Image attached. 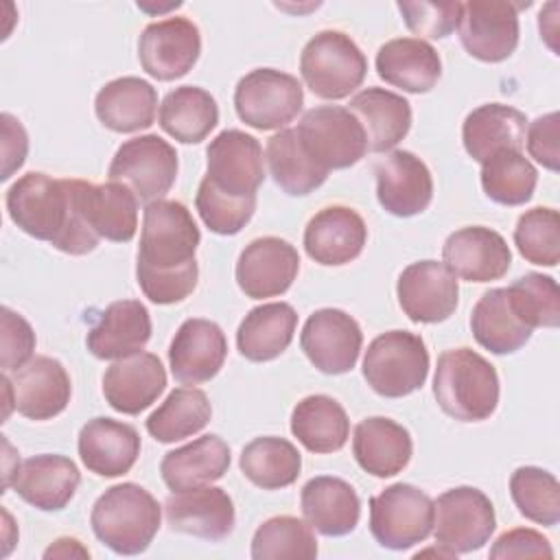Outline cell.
<instances>
[{
  "label": "cell",
  "instance_id": "cell-36",
  "mask_svg": "<svg viewBox=\"0 0 560 560\" xmlns=\"http://www.w3.org/2000/svg\"><path fill=\"white\" fill-rule=\"evenodd\" d=\"M298 313L287 302H267L254 306L236 330L238 352L254 363L278 359L293 341Z\"/></svg>",
  "mask_w": 560,
  "mask_h": 560
},
{
  "label": "cell",
  "instance_id": "cell-54",
  "mask_svg": "<svg viewBox=\"0 0 560 560\" xmlns=\"http://www.w3.org/2000/svg\"><path fill=\"white\" fill-rule=\"evenodd\" d=\"M90 558V551L77 538H57L46 551L44 558Z\"/></svg>",
  "mask_w": 560,
  "mask_h": 560
},
{
  "label": "cell",
  "instance_id": "cell-10",
  "mask_svg": "<svg viewBox=\"0 0 560 560\" xmlns=\"http://www.w3.org/2000/svg\"><path fill=\"white\" fill-rule=\"evenodd\" d=\"M295 131L313 162L328 173L354 166L368 153L361 122L350 109L339 105L308 109Z\"/></svg>",
  "mask_w": 560,
  "mask_h": 560
},
{
  "label": "cell",
  "instance_id": "cell-25",
  "mask_svg": "<svg viewBox=\"0 0 560 560\" xmlns=\"http://www.w3.org/2000/svg\"><path fill=\"white\" fill-rule=\"evenodd\" d=\"M74 195L83 221L98 238L127 243L136 236L138 197L125 184H90L74 179Z\"/></svg>",
  "mask_w": 560,
  "mask_h": 560
},
{
  "label": "cell",
  "instance_id": "cell-14",
  "mask_svg": "<svg viewBox=\"0 0 560 560\" xmlns=\"http://www.w3.org/2000/svg\"><path fill=\"white\" fill-rule=\"evenodd\" d=\"M201 55V33L188 18H166L144 26L138 39L142 70L158 81H175L192 70Z\"/></svg>",
  "mask_w": 560,
  "mask_h": 560
},
{
  "label": "cell",
  "instance_id": "cell-2",
  "mask_svg": "<svg viewBox=\"0 0 560 560\" xmlns=\"http://www.w3.org/2000/svg\"><path fill=\"white\" fill-rule=\"evenodd\" d=\"M4 201L11 221L22 232L48 241L63 254H90L101 241L81 217L74 179H55L33 171L9 186Z\"/></svg>",
  "mask_w": 560,
  "mask_h": 560
},
{
  "label": "cell",
  "instance_id": "cell-20",
  "mask_svg": "<svg viewBox=\"0 0 560 560\" xmlns=\"http://www.w3.org/2000/svg\"><path fill=\"white\" fill-rule=\"evenodd\" d=\"M228 357V339L219 324L190 317L182 322L168 346V365L175 381L199 385L214 378Z\"/></svg>",
  "mask_w": 560,
  "mask_h": 560
},
{
  "label": "cell",
  "instance_id": "cell-47",
  "mask_svg": "<svg viewBox=\"0 0 560 560\" xmlns=\"http://www.w3.org/2000/svg\"><path fill=\"white\" fill-rule=\"evenodd\" d=\"M518 254L540 267H556L560 260V214L553 208L525 210L514 228Z\"/></svg>",
  "mask_w": 560,
  "mask_h": 560
},
{
  "label": "cell",
  "instance_id": "cell-48",
  "mask_svg": "<svg viewBox=\"0 0 560 560\" xmlns=\"http://www.w3.org/2000/svg\"><path fill=\"white\" fill-rule=\"evenodd\" d=\"M197 212L206 228L214 234L221 236H232L238 234L249 219L254 217L256 210V197L249 199H234L228 195L217 192L206 179H201L195 197Z\"/></svg>",
  "mask_w": 560,
  "mask_h": 560
},
{
  "label": "cell",
  "instance_id": "cell-21",
  "mask_svg": "<svg viewBox=\"0 0 560 560\" xmlns=\"http://www.w3.org/2000/svg\"><path fill=\"white\" fill-rule=\"evenodd\" d=\"M164 516L173 532L210 542L228 538L236 523L232 497L217 486L173 492L164 503Z\"/></svg>",
  "mask_w": 560,
  "mask_h": 560
},
{
  "label": "cell",
  "instance_id": "cell-52",
  "mask_svg": "<svg viewBox=\"0 0 560 560\" xmlns=\"http://www.w3.org/2000/svg\"><path fill=\"white\" fill-rule=\"evenodd\" d=\"M490 558L510 560V558H553V549L549 540L529 527H516L510 532H503L492 549Z\"/></svg>",
  "mask_w": 560,
  "mask_h": 560
},
{
  "label": "cell",
  "instance_id": "cell-5",
  "mask_svg": "<svg viewBox=\"0 0 560 560\" xmlns=\"http://www.w3.org/2000/svg\"><path fill=\"white\" fill-rule=\"evenodd\" d=\"M368 59L354 39L341 31L315 33L300 55L306 88L326 101L350 96L365 79Z\"/></svg>",
  "mask_w": 560,
  "mask_h": 560
},
{
  "label": "cell",
  "instance_id": "cell-9",
  "mask_svg": "<svg viewBox=\"0 0 560 560\" xmlns=\"http://www.w3.org/2000/svg\"><path fill=\"white\" fill-rule=\"evenodd\" d=\"M177 151L158 133L125 140L107 168L109 182L125 184L140 201L162 199L177 179Z\"/></svg>",
  "mask_w": 560,
  "mask_h": 560
},
{
  "label": "cell",
  "instance_id": "cell-45",
  "mask_svg": "<svg viewBox=\"0 0 560 560\" xmlns=\"http://www.w3.org/2000/svg\"><path fill=\"white\" fill-rule=\"evenodd\" d=\"M510 494L518 512L538 525L553 527L560 521V483L538 466H521L510 477Z\"/></svg>",
  "mask_w": 560,
  "mask_h": 560
},
{
  "label": "cell",
  "instance_id": "cell-35",
  "mask_svg": "<svg viewBox=\"0 0 560 560\" xmlns=\"http://www.w3.org/2000/svg\"><path fill=\"white\" fill-rule=\"evenodd\" d=\"M230 468V446L219 435H201L160 462V472L168 490L182 492L219 481Z\"/></svg>",
  "mask_w": 560,
  "mask_h": 560
},
{
  "label": "cell",
  "instance_id": "cell-6",
  "mask_svg": "<svg viewBox=\"0 0 560 560\" xmlns=\"http://www.w3.org/2000/svg\"><path fill=\"white\" fill-rule=\"evenodd\" d=\"M427 376L429 350L420 335L387 330L370 341L363 357V378L378 396H409L424 385Z\"/></svg>",
  "mask_w": 560,
  "mask_h": 560
},
{
  "label": "cell",
  "instance_id": "cell-18",
  "mask_svg": "<svg viewBox=\"0 0 560 560\" xmlns=\"http://www.w3.org/2000/svg\"><path fill=\"white\" fill-rule=\"evenodd\" d=\"M300 271L298 249L278 236L254 238L236 260L238 289L252 298H276L289 291Z\"/></svg>",
  "mask_w": 560,
  "mask_h": 560
},
{
  "label": "cell",
  "instance_id": "cell-27",
  "mask_svg": "<svg viewBox=\"0 0 560 560\" xmlns=\"http://www.w3.org/2000/svg\"><path fill=\"white\" fill-rule=\"evenodd\" d=\"M138 431L114 418H92L79 431V457L98 477L127 475L140 455Z\"/></svg>",
  "mask_w": 560,
  "mask_h": 560
},
{
  "label": "cell",
  "instance_id": "cell-12",
  "mask_svg": "<svg viewBox=\"0 0 560 560\" xmlns=\"http://www.w3.org/2000/svg\"><path fill=\"white\" fill-rule=\"evenodd\" d=\"M206 182L221 195L234 199L256 197L265 182V158L260 142L241 129L217 133L206 149Z\"/></svg>",
  "mask_w": 560,
  "mask_h": 560
},
{
  "label": "cell",
  "instance_id": "cell-37",
  "mask_svg": "<svg viewBox=\"0 0 560 560\" xmlns=\"http://www.w3.org/2000/svg\"><path fill=\"white\" fill-rule=\"evenodd\" d=\"M291 433L311 453H337L350 438V420L335 398L313 394L293 407Z\"/></svg>",
  "mask_w": 560,
  "mask_h": 560
},
{
  "label": "cell",
  "instance_id": "cell-44",
  "mask_svg": "<svg viewBox=\"0 0 560 560\" xmlns=\"http://www.w3.org/2000/svg\"><path fill=\"white\" fill-rule=\"evenodd\" d=\"M317 556V538L313 527L295 516H271L252 538L254 560H313Z\"/></svg>",
  "mask_w": 560,
  "mask_h": 560
},
{
  "label": "cell",
  "instance_id": "cell-13",
  "mask_svg": "<svg viewBox=\"0 0 560 560\" xmlns=\"http://www.w3.org/2000/svg\"><path fill=\"white\" fill-rule=\"evenodd\" d=\"M457 33L470 57L486 63L505 61L518 46V4L503 0L464 2Z\"/></svg>",
  "mask_w": 560,
  "mask_h": 560
},
{
  "label": "cell",
  "instance_id": "cell-31",
  "mask_svg": "<svg viewBox=\"0 0 560 560\" xmlns=\"http://www.w3.org/2000/svg\"><path fill=\"white\" fill-rule=\"evenodd\" d=\"M352 453L357 464L374 477L402 472L413 455L409 431L392 418L372 416L354 427Z\"/></svg>",
  "mask_w": 560,
  "mask_h": 560
},
{
  "label": "cell",
  "instance_id": "cell-29",
  "mask_svg": "<svg viewBox=\"0 0 560 560\" xmlns=\"http://www.w3.org/2000/svg\"><path fill=\"white\" fill-rule=\"evenodd\" d=\"M378 77L409 94H424L442 77L438 50L420 37H396L385 42L374 59Z\"/></svg>",
  "mask_w": 560,
  "mask_h": 560
},
{
  "label": "cell",
  "instance_id": "cell-4",
  "mask_svg": "<svg viewBox=\"0 0 560 560\" xmlns=\"http://www.w3.org/2000/svg\"><path fill=\"white\" fill-rule=\"evenodd\" d=\"M162 521L155 497L131 481L107 488L92 505L94 536L118 556H138L149 549Z\"/></svg>",
  "mask_w": 560,
  "mask_h": 560
},
{
  "label": "cell",
  "instance_id": "cell-53",
  "mask_svg": "<svg viewBox=\"0 0 560 560\" xmlns=\"http://www.w3.org/2000/svg\"><path fill=\"white\" fill-rule=\"evenodd\" d=\"M0 122H2V179H9L26 160L28 136L22 122L9 112L0 116Z\"/></svg>",
  "mask_w": 560,
  "mask_h": 560
},
{
  "label": "cell",
  "instance_id": "cell-24",
  "mask_svg": "<svg viewBox=\"0 0 560 560\" xmlns=\"http://www.w3.org/2000/svg\"><path fill=\"white\" fill-rule=\"evenodd\" d=\"M368 241L363 217L348 206H326L311 217L304 230L308 258L324 267L348 265L359 258Z\"/></svg>",
  "mask_w": 560,
  "mask_h": 560
},
{
  "label": "cell",
  "instance_id": "cell-22",
  "mask_svg": "<svg viewBox=\"0 0 560 560\" xmlns=\"http://www.w3.org/2000/svg\"><path fill=\"white\" fill-rule=\"evenodd\" d=\"M166 387V370L151 352L116 359L103 374V396L114 411L138 416L149 409Z\"/></svg>",
  "mask_w": 560,
  "mask_h": 560
},
{
  "label": "cell",
  "instance_id": "cell-23",
  "mask_svg": "<svg viewBox=\"0 0 560 560\" xmlns=\"http://www.w3.org/2000/svg\"><path fill=\"white\" fill-rule=\"evenodd\" d=\"M81 483L77 464L57 453H42L24 459L9 481L20 499L42 512L63 510Z\"/></svg>",
  "mask_w": 560,
  "mask_h": 560
},
{
  "label": "cell",
  "instance_id": "cell-39",
  "mask_svg": "<svg viewBox=\"0 0 560 560\" xmlns=\"http://www.w3.org/2000/svg\"><path fill=\"white\" fill-rule=\"evenodd\" d=\"M158 120L177 142L199 144L217 127L219 105L208 90L199 85H179L162 98Z\"/></svg>",
  "mask_w": 560,
  "mask_h": 560
},
{
  "label": "cell",
  "instance_id": "cell-17",
  "mask_svg": "<svg viewBox=\"0 0 560 560\" xmlns=\"http://www.w3.org/2000/svg\"><path fill=\"white\" fill-rule=\"evenodd\" d=\"M376 199L394 217L409 219L424 212L433 199L429 166L411 151H389L374 164Z\"/></svg>",
  "mask_w": 560,
  "mask_h": 560
},
{
  "label": "cell",
  "instance_id": "cell-30",
  "mask_svg": "<svg viewBox=\"0 0 560 560\" xmlns=\"http://www.w3.org/2000/svg\"><path fill=\"white\" fill-rule=\"evenodd\" d=\"M304 521L324 536H346L361 518V501L357 490L330 475L313 477L304 483L300 494Z\"/></svg>",
  "mask_w": 560,
  "mask_h": 560
},
{
  "label": "cell",
  "instance_id": "cell-28",
  "mask_svg": "<svg viewBox=\"0 0 560 560\" xmlns=\"http://www.w3.org/2000/svg\"><path fill=\"white\" fill-rule=\"evenodd\" d=\"M151 339V315L140 300H116L98 315L85 337L96 359H122L144 350Z\"/></svg>",
  "mask_w": 560,
  "mask_h": 560
},
{
  "label": "cell",
  "instance_id": "cell-33",
  "mask_svg": "<svg viewBox=\"0 0 560 560\" xmlns=\"http://www.w3.org/2000/svg\"><path fill=\"white\" fill-rule=\"evenodd\" d=\"M94 112L116 133L149 129L155 122L158 92L140 77H118L96 92Z\"/></svg>",
  "mask_w": 560,
  "mask_h": 560
},
{
  "label": "cell",
  "instance_id": "cell-51",
  "mask_svg": "<svg viewBox=\"0 0 560 560\" xmlns=\"http://www.w3.org/2000/svg\"><path fill=\"white\" fill-rule=\"evenodd\" d=\"M560 131V116L558 112H549L545 116H538L534 122L527 127L525 142L529 155L542 164L549 171L560 168V144H558V133Z\"/></svg>",
  "mask_w": 560,
  "mask_h": 560
},
{
  "label": "cell",
  "instance_id": "cell-15",
  "mask_svg": "<svg viewBox=\"0 0 560 560\" xmlns=\"http://www.w3.org/2000/svg\"><path fill=\"white\" fill-rule=\"evenodd\" d=\"M363 332L359 322L341 308H319L302 326L300 348L324 374L350 372L361 354Z\"/></svg>",
  "mask_w": 560,
  "mask_h": 560
},
{
  "label": "cell",
  "instance_id": "cell-43",
  "mask_svg": "<svg viewBox=\"0 0 560 560\" xmlns=\"http://www.w3.org/2000/svg\"><path fill=\"white\" fill-rule=\"evenodd\" d=\"M538 182L536 166L523 151L503 149L481 162V188L501 206H523L532 199Z\"/></svg>",
  "mask_w": 560,
  "mask_h": 560
},
{
  "label": "cell",
  "instance_id": "cell-16",
  "mask_svg": "<svg viewBox=\"0 0 560 560\" xmlns=\"http://www.w3.org/2000/svg\"><path fill=\"white\" fill-rule=\"evenodd\" d=\"M396 295L413 324H440L455 313L459 284L444 262L418 260L398 276Z\"/></svg>",
  "mask_w": 560,
  "mask_h": 560
},
{
  "label": "cell",
  "instance_id": "cell-3",
  "mask_svg": "<svg viewBox=\"0 0 560 560\" xmlns=\"http://www.w3.org/2000/svg\"><path fill=\"white\" fill-rule=\"evenodd\" d=\"M433 396L446 416L459 422H481L497 411L499 374L479 352L451 348L438 357Z\"/></svg>",
  "mask_w": 560,
  "mask_h": 560
},
{
  "label": "cell",
  "instance_id": "cell-11",
  "mask_svg": "<svg viewBox=\"0 0 560 560\" xmlns=\"http://www.w3.org/2000/svg\"><path fill=\"white\" fill-rule=\"evenodd\" d=\"M433 510L435 542L455 556L481 549L494 534V505L479 488H451L438 497Z\"/></svg>",
  "mask_w": 560,
  "mask_h": 560
},
{
  "label": "cell",
  "instance_id": "cell-26",
  "mask_svg": "<svg viewBox=\"0 0 560 560\" xmlns=\"http://www.w3.org/2000/svg\"><path fill=\"white\" fill-rule=\"evenodd\" d=\"M13 407L28 420H50L59 416L72 396V385L61 361L35 357L11 376Z\"/></svg>",
  "mask_w": 560,
  "mask_h": 560
},
{
  "label": "cell",
  "instance_id": "cell-1",
  "mask_svg": "<svg viewBox=\"0 0 560 560\" xmlns=\"http://www.w3.org/2000/svg\"><path fill=\"white\" fill-rule=\"evenodd\" d=\"M201 232L182 201L155 199L144 206L136 278L153 304L186 300L199 278L195 252Z\"/></svg>",
  "mask_w": 560,
  "mask_h": 560
},
{
  "label": "cell",
  "instance_id": "cell-19",
  "mask_svg": "<svg viewBox=\"0 0 560 560\" xmlns=\"http://www.w3.org/2000/svg\"><path fill=\"white\" fill-rule=\"evenodd\" d=\"M442 260L466 282H490L508 273L512 252L505 238L486 225H466L448 234L442 245Z\"/></svg>",
  "mask_w": 560,
  "mask_h": 560
},
{
  "label": "cell",
  "instance_id": "cell-40",
  "mask_svg": "<svg viewBox=\"0 0 560 560\" xmlns=\"http://www.w3.org/2000/svg\"><path fill=\"white\" fill-rule=\"evenodd\" d=\"M265 160L273 182L291 197H304L319 188L328 171L313 162L295 129H280L267 140Z\"/></svg>",
  "mask_w": 560,
  "mask_h": 560
},
{
  "label": "cell",
  "instance_id": "cell-7",
  "mask_svg": "<svg viewBox=\"0 0 560 560\" xmlns=\"http://www.w3.org/2000/svg\"><path fill=\"white\" fill-rule=\"evenodd\" d=\"M433 501L411 483H392L370 499V532L392 551L424 542L433 532Z\"/></svg>",
  "mask_w": 560,
  "mask_h": 560
},
{
  "label": "cell",
  "instance_id": "cell-8",
  "mask_svg": "<svg viewBox=\"0 0 560 560\" xmlns=\"http://www.w3.org/2000/svg\"><path fill=\"white\" fill-rule=\"evenodd\" d=\"M304 105L302 83L276 68H256L247 72L234 90V109L238 118L258 129L273 131L298 118Z\"/></svg>",
  "mask_w": 560,
  "mask_h": 560
},
{
  "label": "cell",
  "instance_id": "cell-34",
  "mask_svg": "<svg viewBox=\"0 0 560 560\" xmlns=\"http://www.w3.org/2000/svg\"><path fill=\"white\" fill-rule=\"evenodd\" d=\"M350 112L363 127L368 151L394 149L411 129V105L385 88H365L350 98Z\"/></svg>",
  "mask_w": 560,
  "mask_h": 560
},
{
  "label": "cell",
  "instance_id": "cell-49",
  "mask_svg": "<svg viewBox=\"0 0 560 560\" xmlns=\"http://www.w3.org/2000/svg\"><path fill=\"white\" fill-rule=\"evenodd\" d=\"M407 28L429 39L448 37L459 22L462 2H398L396 4Z\"/></svg>",
  "mask_w": 560,
  "mask_h": 560
},
{
  "label": "cell",
  "instance_id": "cell-42",
  "mask_svg": "<svg viewBox=\"0 0 560 560\" xmlns=\"http://www.w3.org/2000/svg\"><path fill=\"white\" fill-rule=\"evenodd\" d=\"M212 418V405L206 392L197 387H177L147 418V431L153 440L171 444L197 435Z\"/></svg>",
  "mask_w": 560,
  "mask_h": 560
},
{
  "label": "cell",
  "instance_id": "cell-46",
  "mask_svg": "<svg viewBox=\"0 0 560 560\" xmlns=\"http://www.w3.org/2000/svg\"><path fill=\"white\" fill-rule=\"evenodd\" d=\"M508 298L521 322L532 330L560 324V291L551 276L525 273L508 287Z\"/></svg>",
  "mask_w": 560,
  "mask_h": 560
},
{
  "label": "cell",
  "instance_id": "cell-50",
  "mask_svg": "<svg viewBox=\"0 0 560 560\" xmlns=\"http://www.w3.org/2000/svg\"><path fill=\"white\" fill-rule=\"evenodd\" d=\"M0 324H2V335H0V368L4 374L20 370L33 359L35 350V332L31 324L9 306H2L0 311Z\"/></svg>",
  "mask_w": 560,
  "mask_h": 560
},
{
  "label": "cell",
  "instance_id": "cell-41",
  "mask_svg": "<svg viewBox=\"0 0 560 560\" xmlns=\"http://www.w3.org/2000/svg\"><path fill=\"white\" fill-rule=\"evenodd\" d=\"M241 472L262 490H280L300 477L302 455L284 438L262 435L245 444L241 459Z\"/></svg>",
  "mask_w": 560,
  "mask_h": 560
},
{
  "label": "cell",
  "instance_id": "cell-38",
  "mask_svg": "<svg viewBox=\"0 0 560 560\" xmlns=\"http://www.w3.org/2000/svg\"><path fill=\"white\" fill-rule=\"evenodd\" d=\"M470 330L475 341L492 354H512L532 339V328L521 322L508 289L486 291L472 308Z\"/></svg>",
  "mask_w": 560,
  "mask_h": 560
},
{
  "label": "cell",
  "instance_id": "cell-32",
  "mask_svg": "<svg viewBox=\"0 0 560 560\" xmlns=\"http://www.w3.org/2000/svg\"><path fill=\"white\" fill-rule=\"evenodd\" d=\"M527 116L503 103H486L475 107L462 125V142L475 162H486L503 149L521 151L525 142Z\"/></svg>",
  "mask_w": 560,
  "mask_h": 560
}]
</instances>
